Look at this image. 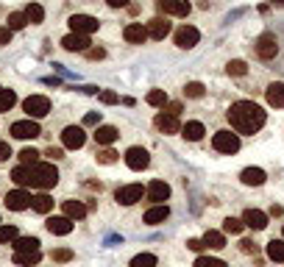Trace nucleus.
I'll return each mask as SVG.
<instances>
[{
	"label": "nucleus",
	"mask_w": 284,
	"mask_h": 267,
	"mask_svg": "<svg viewBox=\"0 0 284 267\" xmlns=\"http://www.w3.org/2000/svg\"><path fill=\"white\" fill-rule=\"evenodd\" d=\"M226 117H229V123H232L234 134H257L259 128L268 123V114H265L262 106H257L253 100H237V103H232Z\"/></svg>",
	"instance_id": "f257e3e1"
},
{
	"label": "nucleus",
	"mask_w": 284,
	"mask_h": 267,
	"mask_svg": "<svg viewBox=\"0 0 284 267\" xmlns=\"http://www.w3.org/2000/svg\"><path fill=\"white\" fill-rule=\"evenodd\" d=\"M56 184H59V170L53 162H39L31 167V187L34 189L47 192V189H53Z\"/></svg>",
	"instance_id": "f03ea898"
},
{
	"label": "nucleus",
	"mask_w": 284,
	"mask_h": 267,
	"mask_svg": "<svg viewBox=\"0 0 284 267\" xmlns=\"http://www.w3.org/2000/svg\"><path fill=\"white\" fill-rule=\"evenodd\" d=\"M22 111L28 114V120L47 117L50 114V98H45V95H28V98L22 100Z\"/></svg>",
	"instance_id": "7ed1b4c3"
},
{
	"label": "nucleus",
	"mask_w": 284,
	"mask_h": 267,
	"mask_svg": "<svg viewBox=\"0 0 284 267\" xmlns=\"http://www.w3.org/2000/svg\"><path fill=\"white\" fill-rule=\"evenodd\" d=\"M212 147H215L217 153L232 156V153L240 151V134H234V131H217L215 136H212Z\"/></svg>",
	"instance_id": "20e7f679"
},
{
	"label": "nucleus",
	"mask_w": 284,
	"mask_h": 267,
	"mask_svg": "<svg viewBox=\"0 0 284 267\" xmlns=\"http://www.w3.org/2000/svg\"><path fill=\"white\" fill-rule=\"evenodd\" d=\"M11 136L14 139H37L39 134H42V128H39V123L37 120H17V123H11Z\"/></svg>",
	"instance_id": "39448f33"
},
{
	"label": "nucleus",
	"mask_w": 284,
	"mask_h": 267,
	"mask_svg": "<svg viewBox=\"0 0 284 267\" xmlns=\"http://www.w3.org/2000/svg\"><path fill=\"white\" fill-rule=\"evenodd\" d=\"M67 22H70V28H73V34H84V37H90V34H95L100 28V22L95 20L92 14H73Z\"/></svg>",
	"instance_id": "423d86ee"
},
{
	"label": "nucleus",
	"mask_w": 284,
	"mask_h": 267,
	"mask_svg": "<svg viewBox=\"0 0 284 267\" xmlns=\"http://www.w3.org/2000/svg\"><path fill=\"white\" fill-rule=\"evenodd\" d=\"M142 195H145V189H142V184H126V187H120L115 192V200L123 206H134L142 200Z\"/></svg>",
	"instance_id": "0eeeda50"
},
{
	"label": "nucleus",
	"mask_w": 284,
	"mask_h": 267,
	"mask_svg": "<svg viewBox=\"0 0 284 267\" xmlns=\"http://www.w3.org/2000/svg\"><path fill=\"white\" fill-rule=\"evenodd\" d=\"M257 56L262 58V62H270V58H276L279 56V42H276V37L273 34H262V37L257 39Z\"/></svg>",
	"instance_id": "6e6552de"
},
{
	"label": "nucleus",
	"mask_w": 284,
	"mask_h": 267,
	"mask_svg": "<svg viewBox=\"0 0 284 267\" xmlns=\"http://www.w3.org/2000/svg\"><path fill=\"white\" fill-rule=\"evenodd\" d=\"M123 159H126V164H128L131 170H137V173H142V170H145L148 164H151V153H148L145 147H139V145L128 147Z\"/></svg>",
	"instance_id": "1a4fd4ad"
},
{
	"label": "nucleus",
	"mask_w": 284,
	"mask_h": 267,
	"mask_svg": "<svg viewBox=\"0 0 284 267\" xmlns=\"http://www.w3.org/2000/svg\"><path fill=\"white\" fill-rule=\"evenodd\" d=\"M84 142H87L84 126H67L62 131V145L67 147V151H78V147H84Z\"/></svg>",
	"instance_id": "9d476101"
},
{
	"label": "nucleus",
	"mask_w": 284,
	"mask_h": 267,
	"mask_svg": "<svg viewBox=\"0 0 284 267\" xmlns=\"http://www.w3.org/2000/svg\"><path fill=\"white\" fill-rule=\"evenodd\" d=\"M3 203L9 206L11 212H25V209H31V192H25V189H11L3 198Z\"/></svg>",
	"instance_id": "9b49d317"
},
{
	"label": "nucleus",
	"mask_w": 284,
	"mask_h": 267,
	"mask_svg": "<svg viewBox=\"0 0 284 267\" xmlns=\"http://www.w3.org/2000/svg\"><path fill=\"white\" fill-rule=\"evenodd\" d=\"M201 39V31L195 25H181L179 31H176V45L181 47V50H189V47H195Z\"/></svg>",
	"instance_id": "f8f14e48"
},
{
	"label": "nucleus",
	"mask_w": 284,
	"mask_h": 267,
	"mask_svg": "<svg viewBox=\"0 0 284 267\" xmlns=\"http://www.w3.org/2000/svg\"><path fill=\"white\" fill-rule=\"evenodd\" d=\"M153 126H156L162 134H181L179 117H176V114H167V111H159L156 120H153Z\"/></svg>",
	"instance_id": "ddd939ff"
},
{
	"label": "nucleus",
	"mask_w": 284,
	"mask_h": 267,
	"mask_svg": "<svg viewBox=\"0 0 284 267\" xmlns=\"http://www.w3.org/2000/svg\"><path fill=\"white\" fill-rule=\"evenodd\" d=\"M90 37H84V34H67V37L62 39V47L70 53H87L90 50Z\"/></svg>",
	"instance_id": "4468645a"
},
{
	"label": "nucleus",
	"mask_w": 284,
	"mask_h": 267,
	"mask_svg": "<svg viewBox=\"0 0 284 267\" xmlns=\"http://www.w3.org/2000/svg\"><path fill=\"white\" fill-rule=\"evenodd\" d=\"M145 195H148V200L151 203H164V200L170 198V184H164V181H151L145 187Z\"/></svg>",
	"instance_id": "2eb2a0df"
},
{
	"label": "nucleus",
	"mask_w": 284,
	"mask_h": 267,
	"mask_svg": "<svg viewBox=\"0 0 284 267\" xmlns=\"http://www.w3.org/2000/svg\"><path fill=\"white\" fill-rule=\"evenodd\" d=\"M240 220L245 223V228H253V231L268 228V215H265V212H259V209H245Z\"/></svg>",
	"instance_id": "dca6fc26"
},
{
	"label": "nucleus",
	"mask_w": 284,
	"mask_h": 267,
	"mask_svg": "<svg viewBox=\"0 0 284 267\" xmlns=\"http://www.w3.org/2000/svg\"><path fill=\"white\" fill-rule=\"evenodd\" d=\"M159 9L170 17H187L192 6H189L187 0H159Z\"/></svg>",
	"instance_id": "f3484780"
},
{
	"label": "nucleus",
	"mask_w": 284,
	"mask_h": 267,
	"mask_svg": "<svg viewBox=\"0 0 284 267\" xmlns=\"http://www.w3.org/2000/svg\"><path fill=\"white\" fill-rule=\"evenodd\" d=\"M240 181L245 184V187H262V184L268 181V173H265L262 167H245L240 173Z\"/></svg>",
	"instance_id": "a211bd4d"
},
{
	"label": "nucleus",
	"mask_w": 284,
	"mask_h": 267,
	"mask_svg": "<svg viewBox=\"0 0 284 267\" xmlns=\"http://www.w3.org/2000/svg\"><path fill=\"white\" fill-rule=\"evenodd\" d=\"M167 217H170L167 203H153L151 209L145 212V217H142V220H145L148 225H162L164 220H167Z\"/></svg>",
	"instance_id": "6ab92c4d"
},
{
	"label": "nucleus",
	"mask_w": 284,
	"mask_h": 267,
	"mask_svg": "<svg viewBox=\"0 0 284 267\" xmlns=\"http://www.w3.org/2000/svg\"><path fill=\"white\" fill-rule=\"evenodd\" d=\"M45 228L56 236H67L70 231H73V220H70V217H47Z\"/></svg>",
	"instance_id": "aec40b11"
},
{
	"label": "nucleus",
	"mask_w": 284,
	"mask_h": 267,
	"mask_svg": "<svg viewBox=\"0 0 284 267\" xmlns=\"http://www.w3.org/2000/svg\"><path fill=\"white\" fill-rule=\"evenodd\" d=\"M123 39H126V42H131V45H142L148 39L145 25H142V22H128L126 31H123Z\"/></svg>",
	"instance_id": "412c9836"
},
{
	"label": "nucleus",
	"mask_w": 284,
	"mask_h": 267,
	"mask_svg": "<svg viewBox=\"0 0 284 267\" xmlns=\"http://www.w3.org/2000/svg\"><path fill=\"white\" fill-rule=\"evenodd\" d=\"M145 31H148V37H151V39H164L170 34V22L162 20V17H153V20L145 25Z\"/></svg>",
	"instance_id": "4be33fe9"
},
{
	"label": "nucleus",
	"mask_w": 284,
	"mask_h": 267,
	"mask_svg": "<svg viewBox=\"0 0 284 267\" xmlns=\"http://www.w3.org/2000/svg\"><path fill=\"white\" fill-rule=\"evenodd\" d=\"M265 98H268V103L273 109H284V84L281 81H276V84H270L265 89Z\"/></svg>",
	"instance_id": "5701e85b"
},
{
	"label": "nucleus",
	"mask_w": 284,
	"mask_h": 267,
	"mask_svg": "<svg viewBox=\"0 0 284 267\" xmlns=\"http://www.w3.org/2000/svg\"><path fill=\"white\" fill-rule=\"evenodd\" d=\"M62 209H64V217H70V220H84L87 212H90L81 200H64Z\"/></svg>",
	"instance_id": "b1692460"
},
{
	"label": "nucleus",
	"mask_w": 284,
	"mask_h": 267,
	"mask_svg": "<svg viewBox=\"0 0 284 267\" xmlns=\"http://www.w3.org/2000/svg\"><path fill=\"white\" fill-rule=\"evenodd\" d=\"M204 134H206V128H204V123H198V120H189L181 126V136L189 142H198V139H204Z\"/></svg>",
	"instance_id": "393cba45"
},
{
	"label": "nucleus",
	"mask_w": 284,
	"mask_h": 267,
	"mask_svg": "<svg viewBox=\"0 0 284 267\" xmlns=\"http://www.w3.org/2000/svg\"><path fill=\"white\" fill-rule=\"evenodd\" d=\"M117 128L115 126H98V131H95V142L98 145H103V147H109L111 142H117Z\"/></svg>",
	"instance_id": "a878e982"
},
{
	"label": "nucleus",
	"mask_w": 284,
	"mask_h": 267,
	"mask_svg": "<svg viewBox=\"0 0 284 267\" xmlns=\"http://www.w3.org/2000/svg\"><path fill=\"white\" fill-rule=\"evenodd\" d=\"M204 248H212V251H220V248H226V234L223 231H206L204 234Z\"/></svg>",
	"instance_id": "bb28decb"
},
{
	"label": "nucleus",
	"mask_w": 284,
	"mask_h": 267,
	"mask_svg": "<svg viewBox=\"0 0 284 267\" xmlns=\"http://www.w3.org/2000/svg\"><path fill=\"white\" fill-rule=\"evenodd\" d=\"M11 248H14V253L39 251V240H37V236H17V240L11 242Z\"/></svg>",
	"instance_id": "cd10ccee"
},
{
	"label": "nucleus",
	"mask_w": 284,
	"mask_h": 267,
	"mask_svg": "<svg viewBox=\"0 0 284 267\" xmlns=\"http://www.w3.org/2000/svg\"><path fill=\"white\" fill-rule=\"evenodd\" d=\"M31 209H34V212H39V215H47V212L53 209V198H50L47 192L34 195V198H31Z\"/></svg>",
	"instance_id": "c85d7f7f"
},
{
	"label": "nucleus",
	"mask_w": 284,
	"mask_h": 267,
	"mask_svg": "<svg viewBox=\"0 0 284 267\" xmlns=\"http://www.w3.org/2000/svg\"><path fill=\"white\" fill-rule=\"evenodd\" d=\"M11 181H14L20 189L31 187V167H25V164H20V167H14V170H11Z\"/></svg>",
	"instance_id": "c756f323"
},
{
	"label": "nucleus",
	"mask_w": 284,
	"mask_h": 267,
	"mask_svg": "<svg viewBox=\"0 0 284 267\" xmlns=\"http://www.w3.org/2000/svg\"><path fill=\"white\" fill-rule=\"evenodd\" d=\"M39 259H42V253L39 251H25V253H14V264L20 267H37Z\"/></svg>",
	"instance_id": "7c9ffc66"
},
{
	"label": "nucleus",
	"mask_w": 284,
	"mask_h": 267,
	"mask_svg": "<svg viewBox=\"0 0 284 267\" xmlns=\"http://www.w3.org/2000/svg\"><path fill=\"white\" fill-rule=\"evenodd\" d=\"M265 251H268V259H270V262H276V264L284 262V240H270Z\"/></svg>",
	"instance_id": "2f4dec72"
},
{
	"label": "nucleus",
	"mask_w": 284,
	"mask_h": 267,
	"mask_svg": "<svg viewBox=\"0 0 284 267\" xmlns=\"http://www.w3.org/2000/svg\"><path fill=\"white\" fill-rule=\"evenodd\" d=\"M25 17L31 25H39V22H45V9L39 3H28L25 6Z\"/></svg>",
	"instance_id": "473e14b6"
},
{
	"label": "nucleus",
	"mask_w": 284,
	"mask_h": 267,
	"mask_svg": "<svg viewBox=\"0 0 284 267\" xmlns=\"http://www.w3.org/2000/svg\"><path fill=\"white\" fill-rule=\"evenodd\" d=\"M25 25H28L25 11H11V14H9V22H6V28H9V31H22Z\"/></svg>",
	"instance_id": "72a5a7b5"
},
{
	"label": "nucleus",
	"mask_w": 284,
	"mask_h": 267,
	"mask_svg": "<svg viewBox=\"0 0 284 267\" xmlns=\"http://www.w3.org/2000/svg\"><path fill=\"white\" fill-rule=\"evenodd\" d=\"M14 103H17V92H14V89L0 86V111H11V109H14Z\"/></svg>",
	"instance_id": "f704fd0d"
},
{
	"label": "nucleus",
	"mask_w": 284,
	"mask_h": 267,
	"mask_svg": "<svg viewBox=\"0 0 284 267\" xmlns=\"http://www.w3.org/2000/svg\"><path fill=\"white\" fill-rule=\"evenodd\" d=\"M226 73L234 75V78H242V75H248V64L242 62V58H234V62L226 64Z\"/></svg>",
	"instance_id": "c9c22d12"
},
{
	"label": "nucleus",
	"mask_w": 284,
	"mask_h": 267,
	"mask_svg": "<svg viewBox=\"0 0 284 267\" xmlns=\"http://www.w3.org/2000/svg\"><path fill=\"white\" fill-rule=\"evenodd\" d=\"M145 100L151 106H156V109H164V106H167V95H164V89H151Z\"/></svg>",
	"instance_id": "e433bc0d"
},
{
	"label": "nucleus",
	"mask_w": 284,
	"mask_h": 267,
	"mask_svg": "<svg viewBox=\"0 0 284 267\" xmlns=\"http://www.w3.org/2000/svg\"><path fill=\"white\" fill-rule=\"evenodd\" d=\"M204 92H206V86L201 84V81H189V84L184 86V98H189V100L204 98Z\"/></svg>",
	"instance_id": "4c0bfd02"
},
{
	"label": "nucleus",
	"mask_w": 284,
	"mask_h": 267,
	"mask_svg": "<svg viewBox=\"0 0 284 267\" xmlns=\"http://www.w3.org/2000/svg\"><path fill=\"white\" fill-rule=\"evenodd\" d=\"M20 164H25V167L39 164V151H34V147H22V151H20Z\"/></svg>",
	"instance_id": "58836bf2"
},
{
	"label": "nucleus",
	"mask_w": 284,
	"mask_h": 267,
	"mask_svg": "<svg viewBox=\"0 0 284 267\" xmlns=\"http://www.w3.org/2000/svg\"><path fill=\"white\" fill-rule=\"evenodd\" d=\"M17 236H20L17 225H0V245H6V242H14Z\"/></svg>",
	"instance_id": "ea45409f"
},
{
	"label": "nucleus",
	"mask_w": 284,
	"mask_h": 267,
	"mask_svg": "<svg viewBox=\"0 0 284 267\" xmlns=\"http://www.w3.org/2000/svg\"><path fill=\"white\" fill-rule=\"evenodd\" d=\"M131 267H156V256L153 253H137L131 259Z\"/></svg>",
	"instance_id": "a19ab883"
},
{
	"label": "nucleus",
	"mask_w": 284,
	"mask_h": 267,
	"mask_svg": "<svg viewBox=\"0 0 284 267\" xmlns=\"http://www.w3.org/2000/svg\"><path fill=\"white\" fill-rule=\"evenodd\" d=\"M242 228H245V223L237 220V217H226L223 220V234H240Z\"/></svg>",
	"instance_id": "79ce46f5"
},
{
	"label": "nucleus",
	"mask_w": 284,
	"mask_h": 267,
	"mask_svg": "<svg viewBox=\"0 0 284 267\" xmlns=\"http://www.w3.org/2000/svg\"><path fill=\"white\" fill-rule=\"evenodd\" d=\"M117 156H120V153L111 151V147H100L98 151V164H115Z\"/></svg>",
	"instance_id": "37998d69"
},
{
	"label": "nucleus",
	"mask_w": 284,
	"mask_h": 267,
	"mask_svg": "<svg viewBox=\"0 0 284 267\" xmlns=\"http://www.w3.org/2000/svg\"><path fill=\"white\" fill-rule=\"evenodd\" d=\"M50 259L53 262H73L75 253H73V248H56V251L50 253Z\"/></svg>",
	"instance_id": "c03bdc74"
},
{
	"label": "nucleus",
	"mask_w": 284,
	"mask_h": 267,
	"mask_svg": "<svg viewBox=\"0 0 284 267\" xmlns=\"http://www.w3.org/2000/svg\"><path fill=\"white\" fill-rule=\"evenodd\" d=\"M195 267H229L223 259H215V256H198L195 259Z\"/></svg>",
	"instance_id": "a18cd8bd"
},
{
	"label": "nucleus",
	"mask_w": 284,
	"mask_h": 267,
	"mask_svg": "<svg viewBox=\"0 0 284 267\" xmlns=\"http://www.w3.org/2000/svg\"><path fill=\"white\" fill-rule=\"evenodd\" d=\"M98 98H100V103L115 106L117 100H120V95H117V92H111V89H100V92H98Z\"/></svg>",
	"instance_id": "49530a36"
},
{
	"label": "nucleus",
	"mask_w": 284,
	"mask_h": 267,
	"mask_svg": "<svg viewBox=\"0 0 284 267\" xmlns=\"http://www.w3.org/2000/svg\"><path fill=\"white\" fill-rule=\"evenodd\" d=\"M240 251H242V253H248V256H253V253L259 251V245H257L253 240H242V242H240Z\"/></svg>",
	"instance_id": "de8ad7c7"
},
{
	"label": "nucleus",
	"mask_w": 284,
	"mask_h": 267,
	"mask_svg": "<svg viewBox=\"0 0 284 267\" xmlns=\"http://www.w3.org/2000/svg\"><path fill=\"white\" fill-rule=\"evenodd\" d=\"M45 156L47 159H50V162H59V159H64V151H62V147H47V151H45Z\"/></svg>",
	"instance_id": "09e8293b"
},
{
	"label": "nucleus",
	"mask_w": 284,
	"mask_h": 267,
	"mask_svg": "<svg viewBox=\"0 0 284 267\" xmlns=\"http://www.w3.org/2000/svg\"><path fill=\"white\" fill-rule=\"evenodd\" d=\"M84 126H100V111H87V117H84Z\"/></svg>",
	"instance_id": "8fccbe9b"
},
{
	"label": "nucleus",
	"mask_w": 284,
	"mask_h": 267,
	"mask_svg": "<svg viewBox=\"0 0 284 267\" xmlns=\"http://www.w3.org/2000/svg\"><path fill=\"white\" fill-rule=\"evenodd\" d=\"M11 34H14V31H9V28H0V47H6V45H9L11 42Z\"/></svg>",
	"instance_id": "3c124183"
},
{
	"label": "nucleus",
	"mask_w": 284,
	"mask_h": 267,
	"mask_svg": "<svg viewBox=\"0 0 284 267\" xmlns=\"http://www.w3.org/2000/svg\"><path fill=\"white\" fill-rule=\"evenodd\" d=\"M9 156H11V145H9V142H3V139H0V162H6Z\"/></svg>",
	"instance_id": "603ef678"
},
{
	"label": "nucleus",
	"mask_w": 284,
	"mask_h": 267,
	"mask_svg": "<svg viewBox=\"0 0 284 267\" xmlns=\"http://www.w3.org/2000/svg\"><path fill=\"white\" fill-rule=\"evenodd\" d=\"M87 56H90V58H103L106 50H103V47H90V50H87Z\"/></svg>",
	"instance_id": "864d4df0"
},
{
	"label": "nucleus",
	"mask_w": 284,
	"mask_h": 267,
	"mask_svg": "<svg viewBox=\"0 0 284 267\" xmlns=\"http://www.w3.org/2000/svg\"><path fill=\"white\" fill-rule=\"evenodd\" d=\"M187 248H189V251H195V253H198L201 248H204V242H201V240H187Z\"/></svg>",
	"instance_id": "5fc2aeb1"
},
{
	"label": "nucleus",
	"mask_w": 284,
	"mask_h": 267,
	"mask_svg": "<svg viewBox=\"0 0 284 267\" xmlns=\"http://www.w3.org/2000/svg\"><path fill=\"white\" fill-rule=\"evenodd\" d=\"M106 3H109L111 9H123V6H128V0H106Z\"/></svg>",
	"instance_id": "6e6d98bb"
},
{
	"label": "nucleus",
	"mask_w": 284,
	"mask_h": 267,
	"mask_svg": "<svg viewBox=\"0 0 284 267\" xmlns=\"http://www.w3.org/2000/svg\"><path fill=\"white\" fill-rule=\"evenodd\" d=\"M167 114H176V117H179V111H181V103H167Z\"/></svg>",
	"instance_id": "4d7b16f0"
},
{
	"label": "nucleus",
	"mask_w": 284,
	"mask_h": 267,
	"mask_svg": "<svg viewBox=\"0 0 284 267\" xmlns=\"http://www.w3.org/2000/svg\"><path fill=\"white\" fill-rule=\"evenodd\" d=\"M281 212H284V209H281V206H276V203H273V206H270V215H273V217H279V215H281Z\"/></svg>",
	"instance_id": "13d9d810"
},
{
	"label": "nucleus",
	"mask_w": 284,
	"mask_h": 267,
	"mask_svg": "<svg viewBox=\"0 0 284 267\" xmlns=\"http://www.w3.org/2000/svg\"><path fill=\"white\" fill-rule=\"evenodd\" d=\"M270 6H279V9H284V0H270Z\"/></svg>",
	"instance_id": "bf43d9fd"
},
{
	"label": "nucleus",
	"mask_w": 284,
	"mask_h": 267,
	"mask_svg": "<svg viewBox=\"0 0 284 267\" xmlns=\"http://www.w3.org/2000/svg\"><path fill=\"white\" fill-rule=\"evenodd\" d=\"M281 240H284V228H281Z\"/></svg>",
	"instance_id": "052dcab7"
}]
</instances>
